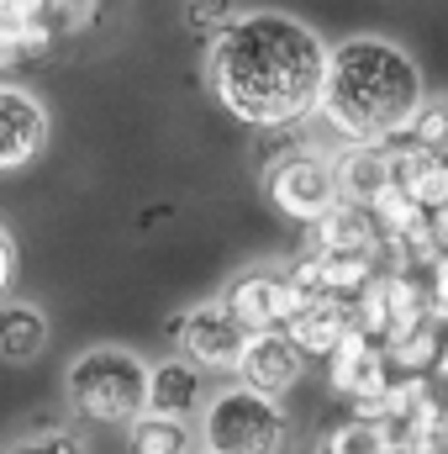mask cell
I'll use <instances>...</instances> for the list:
<instances>
[{
  "label": "cell",
  "mask_w": 448,
  "mask_h": 454,
  "mask_svg": "<svg viewBox=\"0 0 448 454\" xmlns=\"http://www.w3.org/2000/svg\"><path fill=\"white\" fill-rule=\"evenodd\" d=\"M433 238H438V248L448 254V207H438V212H433Z\"/></svg>",
  "instance_id": "25"
},
{
  "label": "cell",
  "mask_w": 448,
  "mask_h": 454,
  "mask_svg": "<svg viewBox=\"0 0 448 454\" xmlns=\"http://www.w3.org/2000/svg\"><path fill=\"white\" fill-rule=\"evenodd\" d=\"M201 454H217V450H201Z\"/></svg>",
  "instance_id": "26"
},
{
  "label": "cell",
  "mask_w": 448,
  "mask_h": 454,
  "mask_svg": "<svg viewBox=\"0 0 448 454\" xmlns=\"http://www.w3.org/2000/svg\"><path fill=\"white\" fill-rule=\"evenodd\" d=\"M285 439H290V418L280 396H264L248 386L217 391L201 412V444L217 454H280Z\"/></svg>",
  "instance_id": "4"
},
{
  "label": "cell",
  "mask_w": 448,
  "mask_h": 454,
  "mask_svg": "<svg viewBox=\"0 0 448 454\" xmlns=\"http://www.w3.org/2000/svg\"><path fill=\"white\" fill-rule=\"evenodd\" d=\"M333 169H337V196H343L348 207H375V196L390 191V159H385V148H375V143L343 148L333 159Z\"/></svg>",
  "instance_id": "15"
},
{
  "label": "cell",
  "mask_w": 448,
  "mask_h": 454,
  "mask_svg": "<svg viewBox=\"0 0 448 454\" xmlns=\"http://www.w3.org/2000/svg\"><path fill=\"white\" fill-rule=\"evenodd\" d=\"M164 333L180 348V359H190L196 370H222V375L237 370V359H243V348H248V328L222 307V296L174 312V317L164 323Z\"/></svg>",
  "instance_id": "6"
},
{
  "label": "cell",
  "mask_w": 448,
  "mask_h": 454,
  "mask_svg": "<svg viewBox=\"0 0 448 454\" xmlns=\"http://www.w3.org/2000/svg\"><path fill=\"white\" fill-rule=\"evenodd\" d=\"M190 423H174V418H158V412H143L127 423V454H190Z\"/></svg>",
  "instance_id": "19"
},
{
  "label": "cell",
  "mask_w": 448,
  "mask_h": 454,
  "mask_svg": "<svg viewBox=\"0 0 448 454\" xmlns=\"http://www.w3.org/2000/svg\"><path fill=\"white\" fill-rule=\"evenodd\" d=\"M11 280H16V243H11V232L0 227V301H5V291H11Z\"/></svg>",
  "instance_id": "24"
},
{
  "label": "cell",
  "mask_w": 448,
  "mask_h": 454,
  "mask_svg": "<svg viewBox=\"0 0 448 454\" xmlns=\"http://www.w3.org/2000/svg\"><path fill=\"white\" fill-rule=\"evenodd\" d=\"M328 454H406V439H401L396 423L353 412L348 423H337L328 434Z\"/></svg>",
  "instance_id": "17"
},
{
  "label": "cell",
  "mask_w": 448,
  "mask_h": 454,
  "mask_svg": "<svg viewBox=\"0 0 448 454\" xmlns=\"http://www.w3.org/2000/svg\"><path fill=\"white\" fill-rule=\"evenodd\" d=\"M48 348V312L37 301H0V359L32 364Z\"/></svg>",
  "instance_id": "16"
},
{
  "label": "cell",
  "mask_w": 448,
  "mask_h": 454,
  "mask_svg": "<svg viewBox=\"0 0 448 454\" xmlns=\"http://www.w3.org/2000/svg\"><path fill=\"white\" fill-rule=\"evenodd\" d=\"M11 454H85V444L69 428H42V434H27Z\"/></svg>",
  "instance_id": "22"
},
{
  "label": "cell",
  "mask_w": 448,
  "mask_h": 454,
  "mask_svg": "<svg viewBox=\"0 0 448 454\" xmlns=\"http://www.w3.org/2000/svg\"><path fill=\"white\" fill-rule=\"evenodd\" d=\"M444 343H448V328L422 323V328L390 339L385 343V354H390V370H396V375H433L438 359H444Z\"/></svg>",
  "instance_id": "18"
},
{
  "label": "cell",
  "mask_w": 448,
  "mask_h": 454,
  "mask_svg": "<svg viewBox=\"0 0 448 454\" xmlns=\"http://www.w3.org/2000/svg\"><path fill=\"white\" fill-rule=\"evenodd\" d=\"M285 333L296 339V348L306 359H328L337 343L353 333V301H337V296H306L301 312L285 323Z\"/></svg>",
  "instance_id": "12"
},
{
  "label": "cell",
  "mask_w": 448,
  "mask_h": 454,
  "mask_svg": "<svg viewBox=\"0 0 448 454\" xmlns=\"http://www.w3.org/2000/svg\"><path fill=\"white\" fill-rule=\"evenodd\" d=\"M64 396L85 423L127 428L132 418L148 412V364L132 348L96 343L64 370Z\"/></svg>",
  "instance_id": "3"
},
{
  "label": "cell",
  "mask_w": 448,
  "mask_h": 454,
  "mask_svg": "<svg viewBox=\"0 0 448 454\" xmlns=\"http://www.w3.org/2000/svg\"><path fill=\"white\" fill-rule=\"evenodd\" d=\"M385 159H390V185L406 196V201H417L428 217L448 207V153L438 148H422V143H412V137H396L390 148H385Z\"/></svg>",
  "instance_id": "11"
},
{
  "label": "cell",
  "mask_w": 448,
  "mask_h": 454,
  "mask_svg": "<svg viewBox=\"0 0 448 454\" xmlns=\"http://www.w3.org/2000/svg\"><path fill=\"white\" fill-rule=\"evenodd\" d=\"M428 101L422 69L396 48L390 37H348L328 53V80L317 116L343 143H396L412 132V121Z\"/></svg>",
  "instance_id": "2"
},
{
  "label": "cell",
  "mask_w": 448,
  "mask_h": 454,
  "mask_svg": "<svg viewBox=\"0 0 448 454\" xmlns=\"http://www.w3.org/2000/svg\"><path fill=\"white\" fill-rule=\"evenodd\" d=\"M201 375L190 359H164L148 370V412L158 418H174V423H190L196 412H206V391H201Z\"/></svg>",
  "instance_id": "13"
},
{
  "label": "cell",
  "mask_w": 448,
  "mask_h": 454,
  "mask_svg": "<svg viewBox=\"0 0 448 454\" xmlns=\"http://www.w3.org/2000/svg\"><path fill=\"white\" fill-rule=\"evenodd\" d=\"M237 16H243L237 0H185V27H190L196 37H212V43L222 37Z\"/></svg>",
  "instance_id": "20"
},
{
  "label": "cell",
  "mask_w": 448,
  "mask_h": 454,
  "mask_svg": "<svg viewBox=\"0 0 448 454\" xmlns=\"http://www.w3.org/2000/svg\"><path fill=\"white\" fill-rule=\"evenodd\" d=\"M412 143H422V148H438L448 153V96L444 101H422V112L412 121V132H406Z\"/></svg>",
  "instance_id": "21"
},
{
  "label": "cell",
  "mask_w": 448,
  "mask_h": 454,
  "mask_svg": "<svg viewBox=\"0 0 448 454\" xmlns=\"http://www.w3.org/2000/svg\"><path fill=\"white\" fill-rule=\"evenodd\" d=\"M301 291L290 286V275H274V270H248L237 275L222 291V307L248 328V333H269V328H285L296 312H301Z\"/></svg>",
  "instance_id": "8"
},
{
  "label": "cell",
  "mask_w": 448,
  "mask_h": 454,
  "mask_svg": "<svg viewBox=\"0 0 448 454\" xmlns=\"http://www.w3.org/2000/svg\"><path fill=\"white\" fill-rule=\"evenodd\" d=\"M0 85H5V80H0Z\"/></svg>",
  "instance_id": "27"
},
{
  "label": "cell",
  "mask_w": 448,
  "mask_h": 454,
  "mask_svg": "<svg viewBox=\"0 0 448 454\" xmlns=\"http://www.w3.org/2000/svg\"><path fill=\"white\" fill-rule=\"evenodd\" d=\"M264 196H269V207L280 217H290V223H301V227L322 223L337 201H343L337 196L333 159H322L312 148H290V153L269 159L264 164Z\"/></svg>",
  "instance_id": "5"
},
{
  "label": "cell",
  "mask_w": 448,
  "mask_h": 454,
  "mask_svg": "<svg viewBox=\"0 0 448 454\" xmlns=\"http://www.w3.org/2000/svg\"><path fill=\"white\" fill-rule=\"evenodd\" d=\"M306 254H380V227L369 217V207L337 201L322 223H312Z\"/></svg>",
  "instance_id": "14"
},
{
  "label": "cell",
  "mask_w": 448,
  "mask_h": 454,
  "mask_svg": "<svg viewBox=\"0 0 448 454\" xmlns=\"http://www.w3.org/2000/svg\"><path fill=\"white\" fill-rule=\"evenodd\" d=\"M328 43L280 11H243L206 53V85L217 106L259 132L301 127L317 116L328 80Z\"/></svg>",
  "instance_id": "1"
},
{
  "label": "cell",
  "mask_w": 448,
  "mask_h": 454,
  "mask_svg": "<svg viewBox=\"0 0 448 454\" xmlns=\"http://www.w3.org/2000/svg\"><path fill=\"white\" fill-rule=\"evenodd\" d=\"M390 375L396 370H390L385 343L364 339V333H348L328 354V386H333V396L353 402V412H375L380 396H385V386H390Z\"/></svg>",
  "instance_id": "7"
},
{
  "label": "cell",
  "mask_w": 448,
  "mask_h": 454,
  "mask_svg": "<svg viewBox=\"0 0 448 454\" xmlns=\"http://www.w3.org/2000/svg\"><path fill=\"white\" fill-rule=\"evenodd\" d=\"M301 375H306V354L296 348V339H290L285 328L248 333V348H243V359H237V386L264 391V396H285Z\"/></svg>",
  "instance_id": "9"
},
{
  "label": "cell",
  "mask_w": 448,
  "mask_h": 454,
  "mask_svg": "<svg viewBox=\"0 0 448 454\" xmlns=\"http://www.w3.org/2000/svg\"><path fill=\"white\" fill-rule=\"evenodd\" d=\"M422 275H428V312H433L438 328H448V254L444 259H433Z\"/></svg>",
  "instance_id": "23"
},
{
  "label": "cell",
  "mask_w": 448,
  "mask_h": 454,
  "mask_svg": "<svg viewBox=\"0 0 448 454\" xmlns=\"http://www.w3.org/2000/svg\"><path fill=\"white\" fill-rule=\"evenodd\" d=\"M42 148H48V106L21 85H0V175L27 169Z\"/></svg>",
  "instance_id": "10"
}]
</instances>
